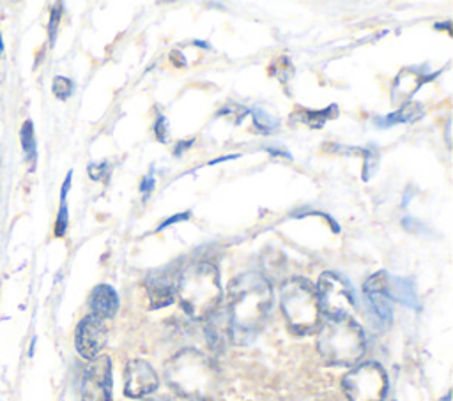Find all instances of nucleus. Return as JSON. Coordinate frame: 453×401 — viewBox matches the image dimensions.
I'll list each match as a JSON object with an SVG mask.
<instances>
[{"label":"nucleus","instance_id":"nucleus-11","mask_svg":"<svg viewBox=\"0 0 453 401\" xmlns=\"http://www.w3.org/2000/svg\"><path fill=\"white\" fill-rule=\"evenodd\" d=\"M372 311L380 322L389 323L391 322V306H389V295H388V274L386 272H375L372 277L366 279L363 286Z\"/></svg>","mask_w":453,"mask_h":401},{"label":"nucleus","instance_id":"nucleus-17","mask_svg":"<svg viewBox=\"0 0 453 401\" xmlns=\"http://www.w3.org/2000/svg\"><path fill=\"white\" fill-rule=\"evenodd\" d=\"M423 117V110L419 104L416 102H405L402 108H398L395 113L380 118L379 125H391L395 122H400V124H407V122H414L418 118Z\"/></svg>","mask_w":453,"mask_h":401},{"label":"nucleus","instance_id":"nucleus-15","mask_svg":"<svg viewBox=\"0 0 453 401\" xmlns=\"http://www.w3.org/2000/svg\"><path fill=\"white\" fill-rule=\"evenodd\" d=\"M425 81H426V78L418 74L416 71L403 69L400 72V76L396 78L395 87H393V102L407 101Z\"/></svg>","mask_w":453,"mask_h":401},{"label":"nucleus","instance_id":"nucleus-22","mask_svg":"<svg viewBox=\"0 0 453 401\" xmlns=\"http://www.w3.org/2000/svg\"><path fill=\"white\" fill-rule=\"evenodd\" d=\"M88 173L94 180H99V178H104L108 175V164L106 163H101V164H90L88 166Z\"/></svg>","mask_w":453,"mask_h":401},{"label":"nucleus","instance_id":"nucleus-2","mask_svg":"<svg viewBox=\"0 0 453 401\" xmlns=\"http://www.w3.org/2000/svg\"><path fill=\"white\" fill-rule=\"evenodd\" d=\"M166 382L184 397L209 401L218 392L219 375L203 353L186 348L168 362Z\"/></svg>","mask_w":453,"mask_h":401},{"label":"nucleus","instance_id":"nucleus-23","mask_svg":"<svg viewBox=\"0 0 453 401\" xmlns=\"http://www.w3.org/2000/svg\"><path fill=\"white\" fill-rule=\"evenodd\" d=\"M154 131H156V136L163 141L165 140V134H166V122L163 118V115H157V120L154 124Z\"/></svg>","mask_w":453,"mask_h":401},{"label":"nucleus","instance_id":"nucleus-13","mask_svg":"<svg viewBox=\"0 0 453 401\" xmlns=\"http://www.w3.org/2000/svg\"><path fill=\"white\" fill-rule=\"evenodd\" d=\"M90 309L97 318H111L119 307V297L110 284H97L90 293Z\"/></svg>","mask_w":453,"mask_h":401},{"label":"nucleus","instance_id":"nucleus-4","mask_svg":"<svg viewBox=\"0 0 453 401\" xmlns=\"http://www.w3.org/2000/svg\"><path fill=\"white\" fill-rule=\"evenodd\" d=\"M317 348L329 364L350 366L365 353V336L350 316L327 318L319 329Z\"/></svg>","mask_w":453,"mask_h":401},{"label":"nucleus","instance_id":"nucleus-12","mask_svg":"<svg viewBox=\"0 0 453 401\" xmlns=\"http://www.w3.org/2000/svg\"><path fill=\"white\" fill-rule=\"evenodd\" d=\"M177 277L172 270H157L147 279V291L152 307H165L173 300Z\"/></svg>","mask_w":453,"mask_h":401},{"label":"nucleus","instance_id":"nucleus-3","mask_svg":"<svg viewBox=\"0 0 453 401\" xmlns=\"http://www.w3.org/2000/svg\"><path fill=\"white\" fill-rule=\"evenodd\" d=\"M175 293L182 309L191 318L202 320L209 316L221 300L218 269L207 261L188 265L177 277Z\"/></svg>","mask_w":453,"mask_h":401},{"label":"nucleus","instance_id":"nucleus-10","mask_svg":"<svg viewBox=\"0 0 453 401\" xmlns=\"http://www.w3.org/2000/svg\"><path fill=\"white\" fill-rule=\"evenodd\" d=\"M157 389V375L145 360H131L124 371V394L138 399Z\"/></svg>","mask_w":453,"mask_h":401},{"label":"nucleus","instance_id":"nucleus-20","mask_svg":"<svg viewBox=\"0 0 453 401\" xmlns=\"http://www.w3.org/2000/svg\"><path fill=\"white\" fill-rule=\"evenodd\" d=\"M51 88H53V94L58 99H65L73 92V81L69 78H65V76H55Z\"/></svg>","mask_w":453,"mask_h":401},{"label":"nucleus","instance_id":"nucleus-5","mask_svg":"<svg viewBox=\"0 0 453 401\" xmlns=\"http://www.w3.org/2000/svg\"><path fill=\"white\" fill-rule=\"evenodd\" d=\"M280 306L294 332L308 334L319 325L320 307L317 291L304 277H290L281 284Z\"/></svg>","mask_w":453,"mask_h":401},{"label":"nucleus","instance_id":"nucleus-14","mask_svg":"<svg viewBox=\"0 0 453 401\" xmlns=\"http://www.w3.org/2000/svg\"><path fill=\"white\" fill-rule=\"evenodd\" d=\"M209 323H207V339L209 344L214 348H223L230 339H232V322L228 316L226 309L221 311H212L209 314Z\"/></svg>","mask_w":453,"mask_h":401},{"label":"nucleus","instance_id":"nucleus-27","mask_svg":"<svg viewBox=\"0 0 453 401\" xmlns=\"http://www.w3.org/2000/svg\"><path fill=\"white\" fill-rule=\"evenodd\" d=\"M409 198H411V193H405V198H403V203H402V205H407Z\"/></svg>","mask_w":453,"mask_h":401},{"label":"nucleus","instance_id":"nucleus-9","mask_svg":"<svg viewBox=\"0 0 453 401\" xmlns=\"http://www.w3.org/2000/svg\"><path fill=\"white\" fill-rule=\"evenodd\" d=\"M74 344L81 357H85L88 360L97 357L99 352L103 350V346L106 344V327H104L103 320L94 314L85 316L76 327Z\"/></svg>","mask_w":453,"mask_h":401},{"label":"nucleus","instance_id":"nucleus-29","mask_svg":"<svg viewBox=\"0 0 453 401\" xmlns=\"http://www.w3.org/2000/svg\"><path fill=\"white\" fill-rule=\"evenodd\" d=\"M2 49H4V44H2V37H0V53H2Z\"/></svg>","mask_w":453,"mask_h":401},{"label":"nucleus","instance_id":"nucleus-6","mask_svg":"<svg viewBox=\"0 0 453 401\" xmlns=\"http://www.w3.org/2000/svg\"><path fill=\"white\" fill-rule=\"evenodd\" d=\"M342 385L349 401H382L388 378L377 362H363L343 376Z\"/></svg>","mask_w":453,"mask_h":401},{"label":"nucleus","instance_id":"nucleus-26","mask_svg":"<svg viewBox=\"0 0 453 401\" xmlns=\"http://www.w3.org/2000/svg\"><path fill=\"white\" fill-rule=\"evenodd\" d=\"M188 216H189L188 212H186V214H179V216H173V217L166 219V221H165V223L159 226V230H161V228H165V226H168V224H173V223H177L179 219H188Z\"/></svg>","mask_w":453,"mask_h":401},{"label":"nucleus","instance_id":"nucleus-25","mask_svg":"<svg viewBox=\"0 0 453 401\" xmlns=\"http://www.w3.org/2000/svg\"><path fill=\"white\" fill-rule=\"evenodd\" d=\"M152 185H154V178H152L150 175H147V177L142 180V184H140V191H142V193H150Z\"/></svg>","mask_w":453,"mask_h":401},{"label":"nucleus","instance_id":"nucleus-18","mask_svg":"<svg viewBox=\"0 0 453 401\" xmlns=\"http://www.w3.org/2000/svg\"><path fill=\"white\" fill-rule=\"evenodd\" d=\"M21 147H23V152H25V157L30 164L35 163V136H34V125L30 120H27L21 127Z\"/></svg>","mask_w":453,"mask_h":401},{"label":"nucleus","instance_id":"nucleus-8","mask_svg":"<svg viewBox=\"0 0 453 401\" xmlns=\"http://www.w3.org/2000/svg\"><path fill=\"white\" fill-rule=\"evenodd\" d=\"M81 401H111V362L106 355L94 357L85 367Z\"/></svg>","mask_w":453,"mask_h":401},{"label":"nucleus","instance_id":"nucleus-28","mask_svg":"<svg viewBox=\"0 0 453 401\" xmlns=\"http://www.w3.org/2000/svg\"><path fill=\"white\" fill-rule=\"evenodd\" d=\"M441 401H449V394H446V396H444Z\"/></svg>","mask_w":453,"mask_h":401},{"label":"nucleus","instance_id":"nucleus-7","mask_svg":"<svg viewBox=\"0 0 453 401\" xmlns=\"http://www.w3.org/2000/svg\"><path fill=\"white\" fill-rule=\"evenodd\" d=\"M319 307L327 318H347L354 311V295L349 283L334 272H324L317 283Z\"/></svg>","mask_w":453,"mask_h":401},{"label":"nucleus","instance_id":"nucleus-16","mask_svg":"<svg viewBox=\"0 0 453 401\" xmlns=\"http://www.w3.org/2000/svg\"><path fill=\"white\" fill-rule=\"evenodd\" d=\"M388 295L407 307H419L414 284L405 277H388Z\"/></svg>","mask_w":453,"mask_h":401},{"label":"nucleus","instance_id":"nucleus-19","mask_svg":"<svg viewBox=\"0 0 453 401\" xmlns=\"http://www.w3.org/2000/svg\"><path fill=\"white\" fill-rule=\"evenodd\" d=\"M69 184H71V171L67 173V178L64 182V187H62V203H60V212H58V217H57V228H55V233L58 237L64 235L65 231V226H67V207H65V194H67V189H69Z\"/></svg>","mask_w":453,"mask_h":401},{"label":"nucleus","instance_id":"nucleus-21","mask_svg":"<svg viewBox=\"0 0 453 401\" xmlns=\"http://www.w3.org/2000/svg\"><path fill=\"white\" fill-rule=\"evenodd\" d=\"M253 118H255V124H257L260 129H265V131L274 129V127L278 125L276 118L269 117V115H267L264 110H260V108H257V110L253 111Z\"/></svg>","mask_w":453,"mask_h":401},{"label":"nucleus","instance_id":"nucleus-1","mask_svg":"<svg viewBox=\"0 0 453 401\" xmlns=\"http://www.w3.org/2000/svg\"><path fill=\"white\" fill-rule=\"evenodd\" d=\"M271 284L257 274L246 272L237 276L228 288V316L232 322V337L253 334L265 320L271 309Z\"/></svg>","mask_w":453,"mask_h":401},{"label":"nucleus","instance_id":"nucleus-24","mask_svg":"<svg viewBox=\"0 0 453 401\" xmlns=\"http://www.w3.org/2000/svg\"><path fill=\"white\" fill-rule=\"evenodd\" d=\"M58 18H60V4H55L53 11H51V23H50V35H51V39L55 35V28L58 25Z\"/></svg>","mask_w":453,"mask_h":401}]
</instances>
